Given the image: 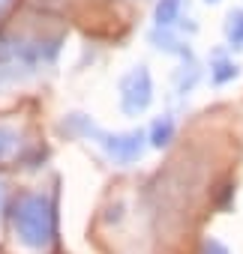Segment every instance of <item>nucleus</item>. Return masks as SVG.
Instances as JSON below:
<instances>
[{
	"instance_id": "nucleus-1",
	"label": "nucleus",
	"mask_w": 243,
	"mask_h": 254,
	"mask_svg": "<svg viewBox=\"0 0 243 254\" xmlns=\"http://www.w3.org/2000/svg\"><path fill=\"white\" fill-rule=\"evenodd\" d=\"M12 233L27 251H45L57 239V212L51 197L39 191H24L12 203Z\"/></svg>"
},
{
	"instance_id": "nucleus-2",
	"label": "nucleus",
	"mask_w": 243,
	"mask_h": 254,
	"mask_svg": "<svg viewBox=\"0 0 243 254\" xmlns=\"http://www.w3.org/2000/svg\"><path fill=\"white\" fill-rule=\"evenodd\" d=\"M60 129H66V132H72V135H81V138H93V141L102 147V153L108 156V162H114V165H120V168L135 165V162L144 156L147 144H150V138H147L141 129L114 132V135H111V132H102L96 123H90L84 114H69V117L63 120Z\"/></svg>"
},
{
	"instance_id": "nucleus-3",
	"label": "nucleus",
	"mask_w": 243,
	"mask_h": 254,
	"mask_svg": "<svg viewBox=\"0 0 243 254\" xmlns=\"http://www.w3.org/2000/svg\"><path fill=\"white\" fill-rule=\"evenodd\" d=\"M153 102V81L147 66H135L120 78V111L126 117H138Z\"/></svg>"
},
{
	"instance_id": "nucleus-4",
	"label": "nucleus",
	"mask_w": 243,
	"mask_h": 254,
	"mask_svg": "<svg viewBox=\"0 0 243 254\" xmlns=\"http://www.w3.org/2000/svg\"><path fill=\"white\" fill-rule=\"evenodd\" d=\"M150 147H156V150H162V147H168L171 144V138H174V120L165 114V117H156L153 120V126H150Z\"/></svg>"
},
{
	"instance_id": "nucleus-5",
	"label": "nucleus",
	"mask_w": 243,
	"mask_h": 254,
	"mask_svg": "<svg viewBox=\"0 0 243 254\" xmlns=\"http://www.w3.org/2000/svg\"><path fill=\"white\" fill-rule=\"evenodd\" d=\"M180 3H183V0H156L153 21H156L159 30H168V27L177 21V15H180Z\"/></svg>"
},
{
	"instance_id": "nucleus-6",
	"label": "nucleus",
	"mask_w": 243,
	"mask_h": 254,
	"mask_svg": "<svg viewBox=\"0 0 243 254\" xmlns=\"http://www.w3.org/2000/svg\"><path fill=\"white\" fill-rule=\"evenodd\" d=\"M225 39L231 48H243V9H231L225 18Z\"/></svg>"
},
{
	"instance_id": "nucleus-7",
	"label": "nucleus",
	"mask_w": 243,
	"mask_h": 254,
	"mask_svg": "<svg viewBox=\"0 0 243 254\" xmlns=\"http://www.w3.org/2000/svg\"><path fill=\"white\" fill-rule=\"evenodd\" d=\"M237 75H240L237 63H231V60H225V57H216V63L210 66V78H213V84H225V81H234Z\"/></svg>"
},
{
	"instance_id": "nucleus-8",
	"label": "nucleus",
	"mask_w": 243,
	"mask_h": 254,
	"mask_svg": "<svg viewBox=\"0 0 243 254\" xmlns=\"http://www.w3.org/2000/svg\"><path fill=\"white\" fill-rule=\"evenodd\" d=\"M18 141H15V132H9V129H0V159H6L9 153H12V147H15Z\"/></svg>"
},
{
	"instance_id": "nucleus-9",
	"label": "nucleus",
	"mask_w": 243,
	"mask_h": 254,
	"mask_svg": "<svg viewBox=\"0 0 243 254\" xmlns=\"http://www.w3.org/2000/svg\"><path fill=\"white\" fill-rule=\"evenodd\" d=\"M201 254H231L219 239H213V236H207L204 242H201Z\"/></svg>"
},
{
	"instance_id": "nucleus-10",
	"label": "nucleus",
	"mask_w": 243,
	"mask_h": 254,
	"mask_svg": "<svg viewBox=\"0 0 243 254\" xmlns=\"http://www.w3.org/2000/svg\"><path fill=\"white\" fill-rule=\"evenodd\" d=\"M6 6H9V0H0V12H3Z\"/></svg>"
},
{
	"instance_id": "nucleus-11",
	"label": "nucleus",
	"mask_w": 243,
	"mask_h": 254,
	"mask_svg": "<svg viewBox=\"0 0 243 254\" xmlns=\"http://www.w3.org/2000/svg\"><path fill=\"white\" fill-rule=\"evenodd\" d=\"M204 3H219V0H204Z\"/></svg>"
}]
</instances>
